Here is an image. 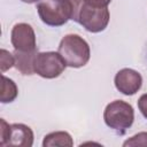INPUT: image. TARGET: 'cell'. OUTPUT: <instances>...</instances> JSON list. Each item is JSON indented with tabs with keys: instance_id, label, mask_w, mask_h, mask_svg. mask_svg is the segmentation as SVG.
<instances>
[{
	"instance_id": "7a4b0ae2",
	"label": "cell",
	"mask_w": 147,
	"mask_h": 147,
	"mask_svg": "<svg viewBox=\"0 0 147 147\" xmlns=\"http://www.w3.org/2000/svg\"><path fill=\"white\" fill-rule=\"evenodd\" d=\"M57 52L70 68H82L91 57L90 45L78 34L64 36L60 41Z\"/></svg>"
},
{
	"instance_id": "8992f818",
	"label": "cell",
	"mask_w": 147,
	"mask_h": 147,
	"mask_svg": "<svg viewBox=\"0 0 147 147\" xmlns=\"http://www.w3.org/2000/svg\"><path fill=\"white\" fill-rule=\"evenodd\" d=\"M10 41L15 51L18 52H34L36 51V34L32 26L28 23H17L14 25L10 34Z\"/></svg>"
},
{
	"instance_id": "4fadbf2b",
	"label": "cell",
	"mask_w": 147,
	"mask_h": 147,
	"mask_svg": "<svg viewBox=\"0 0 147 147\" xmlns=\"http://www.w3.org/2000/svg\"><path fill=\"white\" fill-rule=\"evenodd\" d=\"M124 147H136V146H145L147 147V132H139L131 138L126 139L123 142Z\"/></svg>"
},
{
	"instance_id": "52a82bcc",
	"label": "cell",
	"mask_w": 147,
	"mask_h": 147,
	"mask_svg": "<svg viewBox=\"0 0 147 147\" xmlns=\"http://www.w3.org/2000/svg\"><path fill=\"white\" fill-rule=\"evenodd\" d=\"M115 87L124 95H133L136 94L142 85L141 75L130 68L121 69L114 78Z\"/></svg>"
},
{
	"instance_id": "277c9868",
	"label": "cell",
	"mask_w": 147,
	"mask_h": 147,
	"mask_svg": "<svg viewBox=\"0 0 147 147\" xmlns=\"http://www.w3.org/2000/svg\"><path fill=\"white\" fill-rule=\"evenodd\" d=\"M103 119L108 127L118 133H124L133 124V107L123 100H115L106 106Z\"/></svg>"
},
{
	"instance_id": "30bf717a",
	"label": "cell",
	"mask_w": 147,
	"mask_h": 147,
	"mask_svg": "<svg viewBox=\"0 0 147 147\" xmlns=\"http://www.w3.org/2000/svg\"><path fill=\"white\" fill-rule=\"evenodd\" d=\"M42 146L44 147H54V146L71 147V146H74V140L68 132L56 131V132L48 133L44 137Z\"/></svg>"
},
{
	"instance_id": "e0dca14e",
	"label": "cell",
	"mask_w": 147,
	"mask_h": 147,
	"mask_svg": "<svg viewBox=\"0 0 147 147\" xmlns=\"http://www.w3.org/2000/svg\"><path fill=\"white\" fill-rule=\"evenodd\" d=\"M21 1H23V2H25V3H34V2H38V1H40V0H21Z\"/></svg>"
},
{
	"instance_id": "6da1fadb",
	"label": "cell",
	"mask_w": 147,
	"mask_h": 147,
	"mask_svg": "<svg viewBox=\"0 0 147 147\" xmlns=\"http://www.w3.org/2000/svg\"><path fill=\"white\" fill-rule=\"evenodd\" d=\"M72 5L71 20L79 23L86 31L98 33L103 31L110 20L107 7L99 8L91 6L84 0H70Z\"/></svg>"
},
{
	"instance_id": "2e32d148",
	"label": "cell",
	"mask_w": 147,
	"mask_h": 147,
	"mask_svg": "<svg viewBox=\"0 0 147 147\" xmlns=\"http://www.w3.org/2000/svg\"><path fill=\"white\" fill-rule=\"evenodd\" d=\"M85 2L90 3L91 6H94V7H99V8H103V7H107L111 0H84Z\"/></svg>"
},
{
	"instance_id": "5b68a950",
	"label": "cell",
	"mask_w": 147,
	"mask_h": 147,
	"mask_svg": "<svg viewBox=\"0 0 147 147\" xmlns=\"http://www.w3.org/2000/svg\"><path fill=\"white\" fill-rule=\"evenodd\" d=\"M67 67L59 52H40L34 59V74L46 79L59 77Z\"/></svg>"
},
{
	"instance_id": "3957f363",
	"label": "cell",
	"mask_w": 147,
	"mask_h": 147,
	"mask_svg": "<svg viewBox=\"0 0 147 147\" xmlns=\"http://www.w3.org/2000/svg\"><path fill=\"white\" fill-rule=\"evenodd\" d=\"M37 11L46 25L61 26L71 20L72 5L70 0H40Z\"/></svg>"
},
{
	"instance_id": "9a60e30c",
	"label": "cell",
	"mask_w": 147,
	"mask_h": 147,
	"mask_svg": "<svg viewBox=\"0 0 147 147\" xmlns=\"http://www.w3.org/2000/svg\"><path fill=\"white\" fill-rule=\"evenodd\" d=\"M138 108L140 110V113L142 114V116L145 118H147V93L142 94L139 100H138Z\"/></svg>"
},
{
	"instance_id": "9c48e42d",
	"label": "cell",
	"mask_w": 147,
	"mask_h": 147,
	"mask_svg": "<svg viewBox=\"0 0 147 147\" xmlns=\"http://www.w3.org/2000/svg\"><path fill=\"white\" fill-rule=\"evenodd\" d=\"M37 51L34 52H14L15 56V68L22 75H33L34 74V59L37 56Z\"/></svg>"
},
{
	"instance_id": "ba28073f",
	"label": "cell",
	"mask_w": 147,
	"mask_h": 147,
	"mask_svg": "<svg viewBox=\"0 0 147 147\" xmlns=\"http://www.w3.org/2000/svg\"><path fill=\"white\" fill-rule=\"evenodd\" d=\"M33 145V132L31 127L22 123L10 124V133L6 146L31 147Z\"/></svg>"
},
{
	"instance_id": "5bb4252c",
	"label": "cell",
	"mask_w": 147,
	"mask_h": 147,
	"mask_svg": "<svg viewBox=\"0 0 147 147\" xmlns=\"http://www.w3.org/2000/svg\"><path fill=\"white\" fill-rule=\"evenodd\" d=\"M9 133H10V125L3 118H1L0 119V146L5 147L7 145Z\"/></svg>"
},
{
	"instance_id": "7c38bea8",
	"label": "cell",
	"mask_w": 147,
	"mask_h": 147,
	"mask_svg": "<svg viewBox=\"0 0 147 147\" xmlns=\"http://www.w3.org/2000/svg\"><path fill=\"white\" fill-rule=\"evenodd\" d=\"M15 65V56L7 49H1L0 51V70L1 72H6L9 70L11 67Z\"/></svg>"
},
{
	"instance_id": "8fae6325",
	"label": "cell",
	"mask_w": 147,
	"mask_h": 147,
	"mask_svg": "<svg viewBox=\"0 0 147 147\" xmlns=\"http://www.w3.org/2000/svg\"><path fill=\"white\" fill-rule=\"evenodd\" d=\"M18 94V88L15 82L5 75L1 76V90H0V101L2 103L13 102Z\"/></svg>"
}]
</instances>
